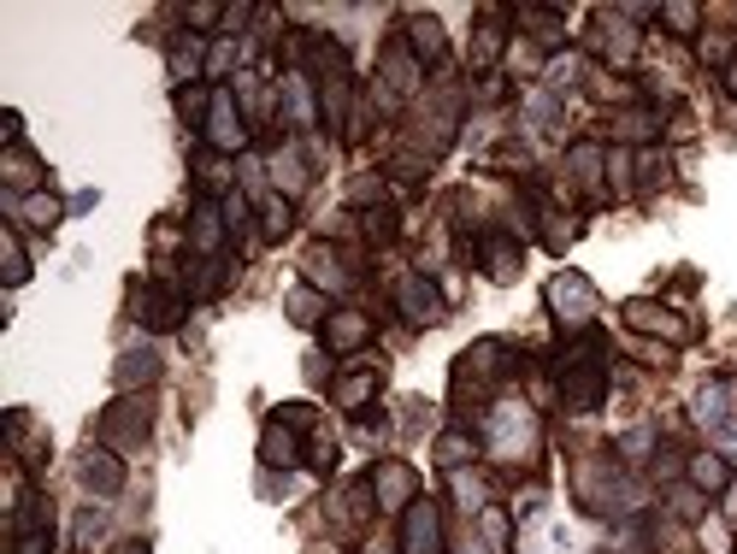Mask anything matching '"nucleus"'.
<instances>
[{"label": "nucleus", "instance_id": "nucleus-1", "mask_svg": "<svg viewBox=\"0 0 737 554\" xmlns=\"http://www.w3.org/2000/svg\"><path fill=\"white\" fill-rule=\"evenodd\" d=\"M602 396H608V342L602 330H578V342L560 348V401L567 413H596Z\"/></svg>", "mask_w": 737, "mask_h": 554}, {"label": "nucleus", "instance_id": "nucleus-2", "mask_svg": "<svg viewBox=\"0 0 737 554\" xmlns=\"http://www.w3.org/2000/svg\"><path fill=\"white\" fill-rule=\"evenodd\" d=\"M484 448L496 460H508V466H525V460H537V448H543V431H537V413H531L525 401H496L484 413Z\"/></svg>", "mask_w": 737, "mask_h": 554}, {"label": "nucleus", "instance_id": "nucleus-3", "mask_svg": "<svg viewBox=\"0 0 737 554\" xmlns=\"http://www.w3.org/2000/svg\"><path fill=\"white\" fill-rule=\"evenodd\" d=\"M508 360H519L514 354V342H502V337H484V342H472L467 354L455 360V401L467 407V401H484L490 396V384H502L514 366Z\"/></svg>", "mask_w": 737, "mask_h": 554}, {"label": "nucleus", "instance_id": "nucleus-4", "mask_svg": "<svg viewBox=\"0 0 737 554\" xmlns=\"http://www.w3.org/2000/svg\"><path fill=\"white\" fill-rule=\"evenodd\" d=\"M572 495H578V507H584V514H619V507H626V466L608 460V455L578 460Z\"/></svg>", "mask_w": 737, "mask_h": 554}, {"label": "nucleus", "instance_id": "nucleus-5", "mask_svg": "<svg viewBox=\"0 0 737 554\" xmlns=\"http://www.w3.org/2000/svg\"><path fill=\"white\" fill-rule=\"evenodd\" d=\"M130 313H136L142 330H154V337H166V330L183 325V313H190V289H178L171 277H160V284H142L136 301H130Z\"/></svg>", "mask_w": 737, "mask_h": 554}, {"label": "nucleus", "instance_id": "nucleus-6", "mask_svg": "<svg viewBox=\"0 0 737 554\" xmlns=\"http://www.w3.org/2000/svg\"><path fill=\"white\" fill-rule=\"evenodd\" d=\"M596 308H602V296H596L590 277L560 272L555 284H548V313L560 318V330H590V325H596Z\"/></svg>", "mask_w": 737, "mask_h": 554}, {"label": "nucleus", "instance_id": "nucleus-7", "mask_svg": "<svg viewBox=\"0 0 737 554\" xmlns=\"http://www.w3.org/2000/svg\"><path fill=\"white\" fill-rule=\"evenodd\" d=\"M154 431V401L148 396H119L100 413V443L107 448H142Z\"/></svg>", "mask_w": 737, "mask_h": 554}, {"label": "nucleus", "instance_id": "nucleus-8", "mask_svg": "<svg viewBox=\"0 0 737 554\" xmlns=\"http://www.w3.org/2000/svg\"><path fill=\"white\" fill-rule=\"evenodd\" d=\"M366 484H372V495H378L384 514H408V507L419 502V478H413L408 460H378Z\"/></svg>", "mask_w": 737, "mask_h": 554}, {"label": "nucleus", "instance_id": "nucleus-9", "mask_svg": "<svg viewBox=\"0 0 737 554\" xmlns=\"http://www.w3.org/2000/svg\"><path fill=\"white\" fill-rule=\"evenodd\" d=\"M401 554H443V507L431 495H419L401 514Z\"/></svg>", "mask_w": 737, "mask_h": 554}, {"label": "nucleus", "instance_id": "nucleus-10", "mask_svg": "<svg viewBox=\"0 0 737 554\" xmlns=\"http://www.w3.org/2000/svg\"><path fill=\"white\" fill-rule=\"evenodd\" d=\"M584 48L602 53V60H608L614 71H626L631 60H638V31H631V24H619L614 12H596V24H590Z\"/></svg>", "mask_w": 737, "mask_h": 554}, {"label": "nucleus", "instance_id": "nucleus-11", "mask_svg": "<svg viewBox=\"0 0 737 554\" xmlns=\"http://www.w3.org/2000/svg\"><path fill=\"white\" fill-rule=\"evenodd\" d=\"M396 308L408 325H443V296L425 272H401L396 277Z\"/></svg>", "mask_w": 737, "mask_h": 554}, {"label": "nucleus", "instance_id": "nucleus-12", "mask_svg": "<svg viewBox=\"0 0 737 554\" xmlns=\"http://www.w3.org/2000/svg\"><path fill=\"white\" fill-rule=\"evenodd\" d=\"M207 148L213 154H242L249 148V130H242V112H237V95L230 89H213V112H207Z\"/></svg>", "mask_w": 737, "mask_h": 554}, {"label": "nucleus", "instance_id": "nucleus-13", "mask_svg": "<svg viewBox=\"0 0 737 554\" xmlns=\"http://www.w3.org/2000/svg\"><path fill=\"white\" fill-rule=\"evenodd\" d=\"M626 325H631V330H643V337L697 342V325H690V318H678L673 308H661V301H626Z\"/></svg>", "mask_w": 737, "mask_h": 554}, {"label": "nucleus", "instance_id": "nucleus-14", "mask_svg": "<svg viewBox=\"0 0 737 554\" xmlns=\"http://www.w3.org/2000/svg\"><path fill=\"white\" fill-rule=\"evenodd\" d=\"M467 254H479V260H484V272L496 277V284H514L519 266H525V248H519L514 230H484V237L472 242Z\"/></svg>", "mask_w": 737, "mask_h": 554}, {"label": "nucleus", "instance_id": "nucleus-15", "mask_svg": "<svg viewBox=\"0 0 737 554\" xmlns=\"http://www.w3.org/2000/svg\"><path fill=\"white\" fill-rule=\"evenodd\" d=\"M41 178H48V166L24 148V142H7V154H0V183H7V195H41Z\"/></svg>", "mask_w": 737, "mask_h": 554}, {"label": "nucleus", "instance_id": "nucleus-16", "mask_svg": "<svg viewBox=\"0 0 737 554\" xmlns=\"http://www.w3.org/2000/svg\"><path fill=\"white\" fill-rule=\"evenodd\" d=\"M77 478H83V490H89V495H119L124 490V460L112 455V448H83Z\"/></svg>", "mask_w": 737, "mask_h": 554}, {"label": "nucleus", "instance_id": "nucleus-17", "mask_svg": "<svg viewBox=\"0 0 737 554\" xmlns=\"http://www.w3.org/2000/svg\"><path fill=\"white\" fill-rule=\"evenodd\" d=\"M307 284L319 289V296H342V289H354V272H349V260H342L337 248L319 242L307 254Z\"/></svg>", "mask_w": 737, "mask_h": 554}, {"label": "nucleus", "instance_id": "nucleus-18", "mask_svg": "<svg viewBox=\"0 0 737 554\" xmlns=\"http://www.w3.org/2000/svg\"><path fill=\"white\" fill-rule=\"evenodd\" d=\"M378 389H384V366H354L330 384V401H337L342 413H366V401L378 396Z\"/></svg>", "mask_w": 737, "mask_h": 554}, {"label": "nucleus", "instance_id": "nucleus-19", "mask_svg": "<svg viewBox=\"0 0 737 554\" xmlns=\"http://www.w3.org/2000/svg\"><path fill=\"white\" fill-rule=\"evenodd\" d=\"M319 330H325V348H330V354H354V348L372 342V318L354 313V308H337Z\"/></svg>", "mask_w": 737, "mask_h": 554}, {"label": "nucleus", "instance_id": "nucleus-20", "mask_svg": "<svg viewBox=\"0 0 737 554\" xmlns=\"http://www.w3.org/2000/svg\"><path fill=\"white\" fill-rule=\"evenodd\" d=\"M408 53L419 65H443V53H449V41H443V24L431 19V12H408Z\"/></svg>", "mask_w": 737, "mask_h": 554}, {"label": "nucleus", "instance_id": "nucleus-21", "mask_svg": "<svg viewBox=\"0 0 737 554\" xmlns=\"http://www.w3.org/2000/svg\"><path fill=\"white\" fill-rule=\"evenodd\" d=\"M225 225H230V218H225V207H219V201H207V195H201V201H195V218H190V248H195L201 260H213V254H219Z\"/></svg>", "mask_w": 737, "mask_h": 554}, {"label": "nucleus", "instance_id": "nucleus-22", "mask_svg": "<svg viewBox=\"0 0 737 554\" xmlns=\"http://www.w3.org/2000/svg\"><path fill=\"white\" fill-rule=\"evenodd\" d=\"M259 460H266L271 472H289V466H301V431L283 425V419H271V425L259 431Z\"/></svg>", "mask_w": 737, "mask_h": 554}, {"label": "nucleus", "instance_id": "nucleus-23", "mask_svg": "<svg viewBox=\"0 0 737 554\" xmlns=\"http://www.w3.org/2000/svg\"><path fill=\"white\" fill-rule=\"evenodd\" d=\"M283 124L289 130H313V124H319V100H313V77H307V71H295V77L283 83Z\"/></svg>", "mask_w": 737, "mask_h": 554}, {"label": "nucleus", "instance_id": "nucleus-24", "mask_svg": "<svg viewBox=\"0 0 737 554\" xmlns=\"http://www.w3.org/2000/svg\"><path fill=\"white\" fill-rule=\"evenodd\" d=\"M419 77H425V65L408 53V41H389V48H384V89L389 95H413Z\"/></svg>", "mask_w": 737, "mask_h": 554}, {"label": "nucleus", "instance_id": "nucleus-25", "mask_svg": "<svg viewBox=\"0 0 737 554\" xmlns=\"http://www.w3.org/2000/svg\"><path fill=\"white\" fill-rule=\"evenodd\" d=\"M685 478H690V484H697L702 495H720V490L732 484V460L714 455V448H702V455L685 460Z\"/></svg>", "mask_w": 737, "mask_h": 554}, {"label": "nucleus", "instance_id": "nucleus-26", "mask_svg": "<svg viewBox=\"0 0 737 554\" xmlns=\"http://www.w3.org/2000/svg\"><path fill=\"white\" fill-rule=\"evenodd\" d=\"M154 377H160V354H154V348H130V354H119V372H112V384L130 396V389L154 384Z\"/></svg>", "mask_w": 737, "mask_h": 554}, {"label": "nucleus", "instance_id": "nucleus-27", "mask_svg": "<svg viewBox=\"0 0 737 554\" xmlns=\"http://www.w3.org/2000/svg\"><path fill=\"white\" fill-rule=\"evenodd\" d=\"M484 455V436L479 431H443L437 436V466L443 472H460L467 460H479Z\"/></svg>", "mask_w": 737, "mask_h": 554}, {"label": "nucleus", "instance_id": "nucleus-28", "mask_svg": "<svg viewBox=\"0 0 737 554\" xmlns=\"http://www.w3.org/2000/svg\"><path fill=\"white\" fill-rule=\"evenodd\" d=\"M7 213L12 218H19V225H31V230H53V225H60V201H53V195H7Z\"/></svg>", "mask_w": 737, "mask_h": 554}, {"label": "nucleus", "instance_id": "nucleus-29", "mask_svg": "<svg viewBox=\"0 0 737 554\" xmlns=\"http://www.w3.org/2000/svg\"><path fill=\"white\" fill-rule=\"evenodd\" d=\"M661 130H667V119H661V107H631L614 119V136L619 142H655Z\"/></svg>", "mask_w": 737, "mask_h": 554}, {"label": "nucleus", "instance_id": "nucleus-30", "mask_svg": "<svg viewBox=\"0 0 737 554\" xmlns=\"http://www.w3.org/2000/svg\"><path fill=\"white\" fill-rule=\"evenodd\" d=\"M502 48H508V31H502V24H496V12H490V24L479 19V36H472V71H490V77H496Z\"/></svg>", "mask_w": 737, "mask_h": 554}, {"label": "nucleus", "instance_id": "nucleus-31", "mask_svg": "<svg viewBox=\"0 0 737 554\" xmlns=\"http://www.w3.org/2000/svg\"><path fill=\"white\" fill-rule=\"evenodd\" d=\"M195 171H201V195H225L230 183H237V166H230L225 154H213V148H195Z\"/></svg>", "mask_w": 737, "mask_h": 554}, {"label": "nucleus", "instance_id": "nucleus-32", "mask_svg": "<svg viewBox=\"0 0 737 554\" xmlns=\"http://www.w3.org/2000/svg\"><path fill=\"white\" fill-rule=\"evenodd\" d=\"M519 24H525V31H537V36H531L537 48H560V41H567V24H560L555 7H519Z\"/></svg>", "mask_w": 737, "mask_h": 554}, {"label": "nucleus", "instance_id": "nucleus-33", "mask_svg": "<svg viewBox=\"0 0 737 554\" xmlns=\"http://www.w3.org/2000/svg\"><path fill=\"white\" fill-rule=\"evenodd\" d=\"M7 436H12V455H19V460H41V455H48V436L31 425V413H7Z\"/></svg>", "mask_w": 737, "mask_h": 554}, {"label": "nucleus", "instance_id": "nucleus-34", "mask_svg": "<svg viewBox=\"0 0 737 554\" xmlns=\"http://www.w3.org/2000/svg\"><path fill=\"white\" fill-rule=\"evenodd\" d=\"M283 308H289V318H295V325H325V318H330L325 296H319L313 284H295V289H289V301H283Z\"/></svg>", "mask_w": 737, "mask_h": 554}, {"label": "nucleus", "instance_id": "nucleus-35", "mask_svg": "<svg viewBox=\"0 0 737 554\" xmlns=\"http://www.w3.org/2000/svg\"><path fill=\"white\" fill-rule=\"evenodd\" d=\"M697 419H702V425H714V431H726L732 425V384H708L697 396Z\"/></svg>", "mask_w": 737, "mask_h": 554}, {"label": "nucleus", "instance_id": "nucleus-36", "mask_svg": "<svg viewBox=\"0 0 737 554\" xmlns=\"http://www.w3.org/2000/svg\"><path fill=\"white\" fill-rule=\"evenodd\" d=\"M271 178H278V189H283V195H301V189L313 183V171H307V159H301L295 148H283L278 159H271Z\"/></svg>", "mask_w": 737, "mask_h": 554}, {"label": "nucleus", "instance_id": "nucleus-37", "mask_svg": "<svg viewBox=\"0 0 737 554\" xmlns=\"http://www.w3.org/2000/svg\"><path fill=\"white\" fill-rule=\"evenodd\" d=\"M195 277H190V296L195 301H207V296H219V289L230 284V266H225V260L219 254H213V260H195V266H190Z\"/></svg>", "mask_w": 737, "mask_h": 554}, {"label": "nucleus", "instance_id": "nucleus-38", "mask_svg": "<svg viewBox=\"0 0 737 554\" xmlns=\"http://www.w3.org/2000/svg\"><path fill=\"white\" fill-rule=\"evenodd\" d=\"M201 71V36H178L171 41V77H178V89H190Z\"/></svg>", "mask_w": 737, "mask_h": 554}, {"label": "nucleus", "instance_id": "nucleus-39", "mask_svg": "<svg viewBox=\"0 0 737 554\" xmlns=\"http://www.w3.org/2000/svg\"><path fill=\"white\" fill-rule=\"evenodd\" d=\"M567 166H572V178L584 183V189H596V178L608 171V154H602V148H590V142H578V148L567 154Z\"/></svg>", "mask_w": 737, "mask_h": 554}, {"label": "nucleus", "instance_id": "nucleus-40", "mask_svg": "<svg viewBox=\"0 0 737 554\" xmlns=\"http://www.w3.org/2000/svg\"><path fill=\"white\" fill-rule=\"evenodd\" d=\"M201 112H213V89H207V83H190V89H178V119L195 130Z\"/></svg>", "mask_w": 737, "mask_h": 554}, {"label": "nucleus", "instance_id": "nucleus-41", "mask_svg": "<svg viewBox=\"0 0 737 554\" xmlns=\"http://www.w3.org/2000/svg\"><path fill=\"white\" fill-rule=\"evenodd\" d=\"M289 218H295V207H289V195H266V201H259V230H266V237H283V230H289Z\"/></svg>", "mask_w": 737, "mask_h": 554}, {"label": "nucleus", "instance_id": "nucleus-42", "mask_svg": "<svg viewBox=\"0 0 737 554\" xmlns=\"http://www.w3.org/2000/svg\"><path fill=\"white\" fill-rule=\"evenodd\" d=\"M0 242H7V284L12 289H19L24 284V277H31V254H24V242H19V230H0Z\"/></svg>", "mask_w": 737, "mask_h": 554}, {"label": "nucleus", "instance_id": "nucleus-43", "mask_svg": "<svg viewBox=\"0 0 737 554\" xmlns=\"http://www.w3.org/2000/svg\"><path fill=\"white\" fill-rule=\"evenodd\" d=\"M396 225H401L396 207H366V213H360V230H366V242H389V237H396Z\"/></svg>", "mask_w": 737, "mask_h": 554}, {"label": "nucleus", "instance_id": "nucleus-44", "mask_svg": "<svg viewBox=\"0 0 737 554\" xmlns=\"http://www.w3.org/2000/svg\"><path fill=\"white\" fill-rule=\"evenodd\" d=\"M667 178H673L667 154H661V148H643V154H638V183H643V189H655V183H667Z\"/></svg>", "mask_w": 737, "mask_h": 554}, {"label": "nucleus", "instance_id": "nucleus-45", "mask_svg": "<svg viewBox=\"0 0 737 554\" xmlns=\"http://www.w3.org/2000/svg\"><path fill=\"white\" fill-rule=\"evenodd\" d=\"M702 502H708V495H702L697 484L673 490V514H678V519H690V525H702V519H708V507H702Z\"/></svg>", "mask_w": 737, "mask_h": 554}, {"label": "nucleus", "instance_id": "nucleus-46", "mask_svg": "<svg viewBox=\"0 0 737 554\" xmlns=\"http://www.w3.org/2000/svg\"><path fill=\"white\" fill-rule=\"evenodd\" d=\"M619 455H626V460H649V455H655V425H638L631 436H619Z\"/></svg>", "mask_w": 737, "mask_h": 554}, {"label": "nucleus", "instance_id": "nucleus-47", "mask_svg": "<svg viewBox=\"0 0 737 554\" xmlns=\"http://www.w3.org/2000/svg\"><path fill=\"white\" fill-rule=\"evenodd\" d=\"M237 36H219V41H213V53H207V77H225V71L230 65H237Z\"/></svg>", "mask_w": 737, "mask_h": 554}, {"label": "nucleus", "instance_id": "nucleus-48", "mask_svg": "<svg viewBox=\"0 0 737 554\" xmlns=\"http://www.w3.org/2000/svg\"><path fill=\"white\" fill-rule=\"evenodd\" d=\"M732 48H737L732 36H702V41H697V53H702L708 65H732Z\"/></svg>", "mask_w": 737, "mask_h": 554}, {"label": "nucleus", "instance_id": "nucleus-49", "mask_svg": "<svg viewBox=\"0 0 737 554\" xmlns=\"http://www.w3.org/2000/svg\"><path fill=\"white\" fill-rule=\"evenodd\" d=\"M697 531H702V549H708V554H732V531H726L720 519H702Z\"/></svg>", "mask_w": 737, "mask_h": 554}, {"label": "nucleus", "instance_id": "nucleus-50", "mask_svg": "<svg viewBox=\"0 0 737 554\" xmlns=\"http://www.w3.org/2000/svg\"><path fill=\"white\" fill-rule=\"evenodd\" d=\"M490 166H496V171H531V154L519 148V142H508V148L490 154Z\"/></svg>", "mask_w": 737, "mask_h": 554}, {"label": "nucleus", "instance_id": "nucleus-51", "mask_svg": "<svg viewBox=\"0 0 737 554\" xmlns=\"http://www.w3.org/2000/svg\"><path fill=\"white\" fill-rule=\"evenodd\" d=\"M100 525H107V514H100V507H83V519H77V549H95Z\"/></svg>", "mask_w": 737, "mask_h": 554}, {"label": "nucleus", "instance_id": "nucleus-52", "mask_svg": "<svg viewBox=\"0 0 737 554\" xmlns=\"http://www.w3.org/2000/svg\"><path fill=\"white\" fill-rule=\"evenodd\" d=\"M278 419H283V425H295V431H319V419H313V407H307V401L278 407Z\"/></svg>", "mask_w": 737, "mask_h": 554}, {"label": "nucleus", "instance_id": "nucleus-53", "mask_svg": "<svg viewBox=\"0 0 737 554\" xmlns=\"http://www.w3.org/2000/svg\"><path fill=\"white\" fill-rule=\"evenodd\" d=\"M661 19H667V24H673V31H678V36H697L702 12H697V7H667V12H661Z\"/></svg>", "mask_w": 737, "mask_h": 554}, {"label": "nucleus", "instance_id": "nucleus-54", "mask_svg": "<svg viewBox=\"0 0 737 554\" xmlns=\"http://www.w3.org/2000/svg\"><path fill=\"white\" fill-rule=\"evenodd\" d=\"M307 455H313V472H330V466H337V443H330L325 431H313V448H307Z\"/></svg>", "mask_w": 737, "mask_h": 554}, {"label": "nucleus", "instance_id": "nucleus-55", "mask_svg": "<svg viewBox=\"0 0 737 554\" xmlns=\"http://www.w3.org/2000/svg\"><path fill=\"white\" fill-rule=\"evenodd\" d=\"M48 549H53V537L41 531V525H31V531L19 537V554H48Z\"/></svg>", "mask_w": 737, "mask_h": 554}, {"label": "nucleus", "instance_id": "nucleus-56", "mask_svg": "<svg viewBox=\"0 0 737 554\" xmlns=\"http://www.w3.org/2000/svg\"><path fill=\"white\" fill-rule=\"evenodd\" d=\"M484 537H490L496 549H508V519H502L496 507H484Z\"/></svg>", "mask_w": 737, "mask_h": 554}, {"label": "nucleus", "instance_id": "nucleus-57", "mask_svg": "<svg viewBox=\"0 0 737 554\" xmlns=\"http://www.w3.org/2000/svg\"><path fill=\"white\" fill-rule=\"evenodd\" d=\"M608 178H614V189H626V183H631V154H626V148H614V154H608Z\"/></svg>", "mask_w": 737, "mask_h": 554}, {"label": "nucleus", "instance_id": "nucleus-58", "mask_svg": "<svg viewBox=\"0 0 737 554\" xmlns=\"http://www.w3.org/2000/svg\"><path fill=\"white\" fill-rule=\"evenodd\" d=\"M219 19H225L219 7H190V24H195V31H213V24H219Z\"/></svg>", "mask_w": 737, "mask_h": 554}, {"label": "nucleus", "instance_id": "nucleus-59", "mask_svg": "<svg viewBox=\"0 0 737 554\" xmlns=\"http://www.w3.org/2000/svg\"><path fill=\"white\" fill-rule=\"evenodd\" d=\"M720 83H726V95L737 100V65H726V71H720Z\"/></svg>", "mask_w": 737, "mask_h": 554}, {"label": "nucleus", "instance_id": "nucleus-60", "mask_svg": "<svg viewBox=\"0 0 737 554\" xmlns=\"http://www.w3.org/2000/svg\"><path fill=\"white\" fill-rule=\"evenodd\" d=\"M112 554H154V549H148V543H119Z\"/></svg>", "mask_w": 737, "mask_h": 554}, {"label": "nucleus", "instance_id": "nucleus-61", "mask_svg": "<svg viewBox=\"0 0 737 554\" xmlns=\"http://www.w3.org/2000/svg\"><path fill=\"white\" fill-rule=\"evenodd\" d=\"M366 554H401V549H389V543H366Z\"/></svg>", "mask_w": 737, "mask_h": 554}]
</instances>
